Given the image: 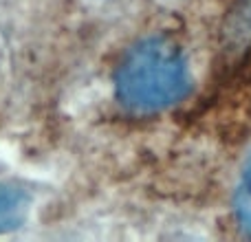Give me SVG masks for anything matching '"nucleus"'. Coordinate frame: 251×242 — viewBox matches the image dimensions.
Instances as JSON below:
<instances>
[{"mask_svg": "<svg viewBox=\"0 0 251 242\" xmlns=\"http://www.w3.org/2000/svg\"><path fill=\"white\" fill-rule=\"evenodd\" d=\"M117 97L130 110L156 113L190 93V71L181 48L165 38L141 40L117 71Z\"/></svg>", "mask_w": 251, "mask_h": 242, "instance_id": "nucleus-1", "label": "nucleus"}, {"mask_svg": "<svg viewBox=\"0 0 251 242\" xmlns=\"http://www.w3.org/2000/svg\"><path fill=\"white\" fill-rule=\"evenodd\" d=\"M221 44L229 55L251 48V0H234L221 26Z\"/></svg>", "mask_w": 251, "mask_h": 242, "instance_id": "nucleus-2", "label": "nucleus"}, {"mask_svg": "<svg viewBox=\"0 0 251 242\" xmlns=\"http://www.w3.org/2000/svg\"><path fill=\"white\" fill-rule=\"evenodd\" d=\"M29 212V196L22 190L0 183V234L22 225Z\"/></svg>", "mask_w": 251, "mask_h": 242, "instance_id": "nucleus-3", "label": "nucleus"}, {"mask_svg": "<svg viewBox=\"0 0 251 242\" xmlns=\"http://www.w3.org/2000/svg\"><path fill=\"white\" fill-rule=\"evenodd\" d=\"M234 214H236V220H238L240 231L251 236V156L247 159V163L243 165L238 185H236Z\"/></svg>", "mask_w": 251, "mask_h": 242, "instance_id": "nucleus-4", "label": "nucleus"}]
</instances>
